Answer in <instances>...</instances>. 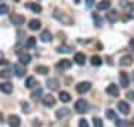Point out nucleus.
<instances>
[{
    "label": "nucleus",
    "mask_w": 134,
    "mask_h": 127,
    "mask_svg": "<svg viewBox=\"0 0 134 127\" xmlns=\"http://www.w3.org/2000/svg\"><path fill=\"white\" fill-rule=\"evenodd\" d=\"M52 17L55 18V20L60 23V24H63V25H73L75 24V20H73L70 15H67L66 12H63L61 9H54V14H52Z\"/></svg>",
    "instance_id": "obj_1"
},
{
    "label": "nucleus",
    "mask_w": 134,
    "mask_h": 127,
    "mask_svg": "<svg viewBox=\"0 0 134 127\" xmlns=\"http://www.w3.org/2000/svg\"><path fill=\"white\" fill-rule=\"evenodd\" d=\"M70 115H72V111L69 108H61V109H57V112H55V117L60 121H64L67 118H70Z\"/></svg>",
    "instance_id": "obj_2"
},
{
    "label": "nucleus",
    "mask_w": 134,
    "mask_h": 127,
    "mask_svg": "<svg viewBox=\"0 0 134 127\" xmlns=\"http://www.w3.org/2000/svg\"><path fill=\"white\" fill-rule=\"evenodd\" d=\"M88 108H90V105H88L86 100H83V99H81V100H77V102L75 103V109H76V112H79V114H85L86 111H88Z\"/></svg>",
    "instance_id": "obj_3"
},
{
    "label": "nucleus",
    "mask_w": 134,
    "mask_h": 127,
    "mask_svg": "<svg viewBox=\"0 0 134 127\" xmlns=\"http://www.w3.org/2000/svg\"><path fill=\"white\" fill-rule=\"evenodd\" d=\"M90 90H91V82H88V81H82V82H79L76 85V91L79 94H85Z\"/></svg>",
    "instance_id": "obj_4"
},
{
    "label": "nucleus",
    "mask_w": 134,
    "mask_h": 127,
    "mask_svg": "<svg viewBox=\"0 0 134 127\" xmlns=\"http://www.w3.org/2000/svg\"><path fill=\"white\" fill-rule=\"evenodd\" d=\"M106 93L109 94L110 97H118L119 96V88H118L116 84H110V85L106 87Z\"/></svg>",
    "instance_id": "obj_5"
},
{
    "label": "nucleus",
    "mask_w": 134,
    "mask_h": 127,
    "mask_svg": "<svg viewBox=\"0 0 134 127\" xmlns=\"http://www.w3.org/2000/svg\"><path fill=\"white\" fill-rule=\"evenodd\" d=\"M116 108H118V111H119L122 115H128V114H130V105L125 102V100H121V102H118Z\"/></svg>",
    "instance_id": "obj_6"
},
{
    "label": "nucleus",
    "mask_w": 134,
    "mask_h": 127,
    "mask_svg": "<svg viewBox=\"0 0 134 127\" xmlns=\"http://www.w3.org/2000/svg\"><path fill=\"white\" fill-rule=\"evenodd\" d=\"M10 23L14 25H23L25 23V18L19 14H14V15H10Z\"/></svg>",
    "instance_id": "obj_7"
},
{
    "label": "nucleus",
    "mask_w": 134,
    "mask_h": 127,
    "mask_svg": "<svg viewBox=\"0 0 134 127\" xmlns=\"http://www.w3.org/2000/svg\"><path fill=\"white\" fill-rule=\"evenodd\" d=\"M42 102H43V105L46 108H51V106H54L55 105V97H54L52 94H46V96H42Z\"/></svg>",
    "instance_id": "obj_8"
},
{
    "label": "nucleus",
    "mask_w": 134,
    "mask_h": 127,
    "mask_svg": "<svg viewBox=\"0 0 134 127\" xmlns=\"http://www.w3.org/2000/svg\"><path fill=\"white\" fill-rule=\"evenodd\" d=\"M8 123H9L10 127H21V118L18 115H15V114L8 117Z\"/></svg>",
    "instance_id": "obj_9"
},
{
    "label": "nucleus",
    "mask_w": 134,
    "mask_h": 127,
    "mask_svg": "<svg viewBox=\"0 0 134 127\" xmlns=\"http://www.w3.org/2000/svg\"><path fill=\"white\" fill-rule=\"evenodd\" d=\"M14 73L18 76V78H23L25 75V67H24V64H21V63H16L14 64Z\"/></svg>",
    "instance_id": "obj_10"
},
{
    "label": "nucleus",
    "mask_w": 134,
    "mask_h": 127,
    "mask_svg": "<svg viewBox=\"0 0 134 127\" xmlns=\"http://www.w3.org/2000/svg\"><path fill=\"white\" fill-rule=\"evenodd\" d=\"M24 6L27 8V9L33 10L34 14H40V12L43 10V8H42V6L39 5V3H34V2H30V3H25Z\"/></svg>",
    "instance_id": "obj_11"
},
{
    "label": "nucleus",
    "mask_w": 134,
    "mask_h": 127,
    "mask_svg": "<svg viewBox=\"0 0 134 127\" xmlns=\"http://www.w3.org/2000/svg\"><path fill=\"white\" fill-rule=\"evenodd\" d=\"M18 61L25 66V64H29L31 61V55L29 52H18Z\"/></svg>",
    "instance_id": "obj_12"
},
{
    "label": "nucleus",
    "mask_w": 134,
    "mask_h": 127,
    "mask_svg": "<svg viewBox=\"0 0 134 127\" xmlns=\"http://www.w3.org/2000/svg\"><path fill=\"white\" fill-rule=\"evenodd\" d=\"M0 91L5 94H10L14 91V85L10 82H0Z\"/></svg>",
    "instance_id": "obj_13"
},
{
    "label": "nucleus",
    "mask_w": 134,
    "mask_h": 127,
    "mask_svg": "<svg viewBox=\"0 0 134 127\" xmlns=\"http://www.w3.org/2000/svg\"><path fill=\"white\" fill-rule=\"evenodd\" d=\"M46 87H48L51 91L58 90V87H60V81H58L57 78H49L48 81H46Z\"/></svg>",
    "instance_id": "obj_14"
},
{
    "label": "nucleus",
    "mask_w": 134,
    "mask_h": 127,
    "mask_svg": "<svg viewBox=\"0 0 134 127\" xmlns=\"http://www.w3.org/2000/svg\"><path fill=\"white\" fill-rule=\"evenodd\" d=\"M57 67L60 69V70H67V69L72 67V61L67 60V59H63V60H60V61L57 63Z\"/></svg>",
    "instance_id": "obj_15"
},
{
    "label": "nucleus",
    "mask_w": 134,
    "mask_h": 127,
    "mask_svg": "<svg viewBox=\"0 0 134 127\" xmlns=\"http://www.w3.org/2000/svg\"><path fill=\"white\" fill-rule=\"evenodd\" d=\"M119 84L122 85V88H127L130 85V78L127 72H121L119 73Z\"/></svg>",
    "instance_id": "obj_16"
},
{
    "label": "nucleus",
    "mask_w": 134,
    "mask_h": 127,
    "mask_svg": "<svg viewBox=\"0 0 134 127\" xmlns=\"http://www.w3.org/2000/svg\"><path fill=\"white\" fill-rule=\"evenodd\" d=\"M118 20H119V14H118V10H115V9L109 10V14H107V21L113 24V23H116Z\"/></svg>",
    "instance_id": "obj_17"
},
{
    "label": "nucleus",
    "mask_w": 134,
    "mask_h": 127,
    "mask_svg": "<svg viewBox=\"0 0 134 127\" xmlns=\"http://www.w3.org/2000/svg\"><path fill=\"white\" fill-rule=\"evenodd\" d=\"M133 57L131 55H124V57H121V61H119V64L122 66V67H128V66H131L133 64Z\"/></svg>",
    "instance_id": "obj_18"
},
{
    "label": "nucleus",
    "mask_w": 134,
    "mask_h": 127,
    "mask_svg": "<svg viewBox=\"0 0 134 127\" xmlns=\"http://www.w3.org/2000/svg\"><path fill=\"white\" fill-rule=\"evenodd\" d=\"M52 39H54L52 33H51L49 30H43L42 34H40V40H42V42H51Z\"/></svg>",
    "instance_id": "obj_19"
},
{
    "label": "nucleus",
    "mask_w": 134,
    "mask_h": 127,
    "mask_svg": "<svg viewBox=\"0 0 134 127\" xmlns=\"http://www.w3.org/2000/svg\"><path fill=\"white\" fill-rule=\"evenodd\" d=\"M42 96H43V90L40 87L33 88V91H31V94H30V97L33 99V100H37V99L42 97Z\"/></svg>",
    "instance_id": "obj_20"
},
{
    "label": "nucleus",
    "mask_w": 134,
    "mask_h": 127,
    "mask_svg": "<svg viewBox=\"0 0 134 127\" xmlns=\"http://www.w3.org/2000/svg\"><path fill=\"white\" fill-rule=\"evenodd\" d=\"M57 52L58 54H69V52H73V48L69 46V45H60L57 48Z\"/></svg>",
    "instance_id": "obj_21"
},
{
    "label": "nucleus",
    "mask_w": 134,
    "mask_h": 127,
    "mask_svg": "<svg viewBox=\"0 0 134 127\" xmlns=\"http://www.w3.org/2000/svg\"><path fill=\"white\" fill-rule=\"evenodd\" d=\"M25 87L27 88H36L37 87V81L34 76H29V78L25 79Z\"/></svg>",
    "instance_id": "obj_22"
},
{
    "label": "nucleus",
    "mask_w": 134,
    "mask_h": 127,
    "mask_svg": "<svg viewBox=\"0 0 134 127\" xmlns=\"http://www.w3.org/2000/svg\"><path fill=\"white\" fill-rule=\"evenodd\" d=\"M86 61V57H85V54H82V52H76L75 54V63L76 64H83Z\"/></svg>",
    "instance_id": "obj_23"
},
{
    "label": "nucleus",
    "mask_w": 134,
    "mask_h": 127,
    "mask_svg": "<svg viewBox=\"0 0 134 127\" xmlns=\"http://www.w3.org/2000/svg\"><path fill=\"white\" fill-rule=\"evenodd\" d=\"M110 8V0H101L97 3V9L98 10H106Z\"/></svg>",
    "instance_id": "obj_24"
},
{
    "label": "nucleus",
    "mask_w": 134,
    "mask_h": 127,
    "mask_svg": "<svg viewBox=\"0 0 134 127\" xmlns=\"http://www.w3.org/2000/svg\"><path fill=\"white\" fill-rule=\"evenodd\" d=\"M40 25H42V23H40L39 20H31V21H29V29L33 30V31L39 30V29H40Z\"/></svg>",
    "instance_id": "obj_25"
},
{
    "label": "nucleus",
    "mask_w": 134,
    "mask_h": 127,
    "mask_svg": "<svg viewBox=\"0 0 134 127\" xmlns=\"http://www.w3.org/2000/svg\"><path fill=\"white\" fill-rule=\"evenodd\" d=\"M60 100H61L63 103H69L70 100H72V96H70V93H67V91H60Z\"/></svg>",
    "instance_id": "obj_26"
},
{
    "label": "nucleus",
    "mask_w": 134,
    "mask_h": 127,
    "mask_svg": "<svg viewBox=\"0 0 134 127\" xmlns=\"http://www.w3.org/2000/svg\"><path fill=\"white\" fill-rule=\"evenodd\" d=\"M37 73L40 75H48L49 73V67L48 66H36V69H34Z\"/></svg>",
    "instance_id": "obj_27"
},
{
    "label": "nucleus",
    "mask_w": 134,
    "mask_h": 127,
    "mask_svg": "<svg viewBox=\"0 0 134 127\" xmlns=\"http://www.w3.org/2000/svg\"><path fill=\"white\" fill-rule=\"evenodd\" d=\"M106 118H109V120H112V121H115L118 117H116V114H115L113 109H106Z\"/></svg>",
    "instance_id": "obj_28"
},
{
    "label": "nucleus",
    "mask_w": 134,
    "mask_h": 127,
    "mask_svg": "<svg viewBox=\"0 0 134 127\" xmlns=\"http://www.w3.org/2000/svg\"><path fill=\"white\" fill-rule=\"evenodd\" d=\"M115 124H116V127H130V124H131V123H127L125 120H119V118H116Z\"/></svg>",
    "instance_id": "obj_29"
},
{
    "label": "nucleus",
    "mask_w": 134,
    "mask_h": 127,
    "mask_svg": "<svg viewBox=\"0 0 134 127\" xmlns=\"http://www.w3.org/2000/svg\"><path fill=\"white\" fill-rule=\"evenodd\" d=\"M34 45H36V38H33V36H30L29 39H27V42H25V48H33Z\"/></svg>",
    "instance_id": "obj_30"
},
{
    "label": "nucleus",
    "mask_w": 134,
    "mask_h": 127,
    "mask_svg": "<svg viewBox=\"0 0 134 127\" xmlns=\"http://www.w3.org/2000/svg\"><path fill=\"white\" fill-rule=\"evenodd\" d=\"M101 63H103V61H101V59L98 57V55H92L91 57V64L92 66H101Z\"/></svg>",
    "instance_id": "obj_31"
},
{
    "label": "nucleus",
    "mask_w": 134,
    "mask_h": 127,
    "mask_svg": "<svg viewBox=\"0 0 134 127\" xmlns=\"http://www.w3.org/2000/svg\"><path fill=\"white\" fill-rule=\"evenodd\" d=\"M10 76H12L10 70H8V69H5V70H0V78H2V79H9Z\"/></svg>",
    "instance_id": "obj_32"
},
{
    "label": "nucleus",
    "mask_w": 134,
    "mask_h": 127,
    "mask_svg": "<svg viewBox=\"0 0 134 127\" xmlns=\"http://www.w3.org/2000/svg\"><path fill=\"white\" fill-rule=\"evenodd\" d=\"M92 124H94V127H104V124H103V120L98 117H94L92 118Z\"/></svg>",
    "instance_id": "obj_33"
},
{
    "label": "nucleus",
    "mask_w": 134,
    "mask_h": 127,
    "mask_svg": "<svg viewBox=\"0 0 134 127\" xmlns=\"http://www.w3.org/2000/svg\"><path fill=\"white\" fill-rule=\"evenodd\" d=\"M92 20H94V24H96L97 27H101V25H103V21H101V18L97 14H92Z\"/></svg>",
    "instance_id": "obj_34"
},
{
    "label": "nucleus",
    "mask_w": 134,
    "mask_h": 127,
    "mask_svg": "<svg viewBox=\"0 0 134 127\" xmlns=\"http://www.w3.org/2000/svg\"><path fill=\"white\" fill-rule=\"evenodd\" d=\"M8 12H9V6L5 5V3H2V5H0V15H5V14H8Z\"/></svg>",
    "instance_id": "obj_35"
},
{
    "label": "nucleus",
    "mask_w": 134,
    "mask_h": 127,
    "mask_svg": "<svg viewBox=\"0 0 134 127\" xmlns=\"http://www.w3.org/2000/svg\"><path fill=\"white\" fill-rule=\"evenodd\" d=\"M21 106H23V112H24V114H29L30 112V105L27 102H21Z\"/></svg>",
    "instance_id": "obj_36"
},
{
    "label": "nucleus",
    "mask_w": 134,
    "mask_h": 127,
    "mask_svg": "<svg viewBox=\"0 0 134 127\" xmlns=\"http://www.w3.org/2000/svg\"><path fill=\"white\" fill-rule=\"evenodd\" d=\"M119 6L121 8H124V9H128V8H133V6L128 3V0H121L119 2Z\"/></svg>",
    "instance_id": "obj_37"
},
{
    "label": "nucleus",
    "mask_w": 134,
    "mask_h": 127,
    "mask_svg": "<svg viewBox=\"0 0 134 127\" xmlns=\"http://www.w3.org/2000/svg\"><path fill=\"white\" fill-rule=\"evenodd\" d=\"M79 127H90V124H88V121L85 118H81L79 120Z\"/></svg>",
    "instance_id": "obj_38"
},
{
    "label": "nucleus",
    "mask_w": 134,
    "mask_h": 127,
    "mask_svg": "<svg viewBox=\"0 0 134 127\" xmlns=\"http://www.w3.org/2000/svg\"><path fill=\"white\" fill-rule=\"evenodd\" d=\"M85 3H86V8L90 9V8H92V6H94V0H86Z\"/></svg>",
    "instance_id": "obj_39"
},
{
    "label": "nucleus",
    "mask_w": 134,
    "mask_h": 127,
    "mask_svg": "<svg viewBox=\"0 0 134 127\" xmlns=\"http://www.w3.org/2000/svg\"><path fill=\"white\" fill-rule=\"evenodd\" d=\"M127 97H128L130 100H134V91H128V93H127Z\"/></svg>",
    "instance_id": "obj_40"
},
{
    "label": "nucleus",
    "mask_w": 134,
    "mask_h": 127,
    "mask_svg": "<svg viewBox=\"0 0 134 127\" xmlns=\"http://www.w3.org/2000/svg\"><path fill=\"white\" fill-rule=\"evenodd\" d=\"M130 46H131V48H134V39L130 40Z\"/></svg>",
    "instance_id": "obj_41"
},
{
    "label": "nucleus",
    "mask_w": 134,
    "mask_h": 127,
    "mask_svg": "<svg viewBox=\"0 0 134 127\" xmlns=\"http://www.w3.org/2000/svg\"><path fill=\"white\" fill-rule=\"evenodd\" d=\"M0 64H8V60H0Z\"/></svg>",
    "instance_id": "obj_42"
},
{
    "label": "nucleus",
    "mask_w": 134,
    "mask_h": 127,
    "mask_svg": "<svg viewBox=\"0 0 134 127\" xmlns=\"http://www.w3.org/2000/svg\"><path fill=\"white\" fill-rule=\"evenodd\" d=\"M3 120H5V118H3V114L0 112V123H3Z\"/></svg>",
    "instance_id": "obj_43"
},
{
    "label": "nucleus",
    "mask_w": 134,
    "mask_h": 127,
    "mask_svg": "<svg viewBox=\"0 0 134 127\" xmlns=\"http://www.w3.org/2000/svg\"><path fill=\"white\" fill-rule=\"evenodd\" d=\"M131 124H134V117H133V120H131Z\"/></svg>",
    "instance_id": "obj_44"
},
{
    "label": "nucleus",
    "mask_w": 134,
    "mask_h": 127,
    "mask_svg": "<svg viewBox=\"0 0 134 127\" xmlns=\"http://www.w3.org/2000/svg\"><path fill=\"white\" fill-rule=\"evenodd\" d=\"M133 81H134V72H133Z\"/></svg>",
    "instance_id": "obj_45"
},
{
    "label": "nucleus",
    "mask_w": 134,
    "mask_h": 127,
    "mask_svg": "<svg viewBox=\"0 0 134 127\" xmlns=\"http://www.w3.org/2000/svg\"><path fill=\"white\" fill-rule=\"evenodd\" d=\"M14 2H21V0H14Z\"/></svg>",
    "instance_id": "obj_46"
},
{
    "label": "nucleus",
    "mask_w": 134,
    "mask_h": 127,
    "mask_svg": "<svg viewBox=\"0 0 134 127\" xmlns=\"http://www.w3.org/2000/svg\"><path fill=\"white\" fill-rule=\"evenodd\" d=\"M131 6H133V8H134V3H133V5H131Z\"/></svg>",
    "instance_id": "obj_47"
},
{
    "label": "nucleus",
    "mask_w": 134,
    "mask_h": 127,
    "mask_svg": "<svg viewBox=\"0 0 134 127\" xmlns=\"http://www.w3.org/2000/svg\"><path fill=\"white\" fill-rule=\"evenodd\" d=\"M0 2H5V0H0Z\"/></svg>",
    "instance_id": "obj_48"
}]
</instances>
